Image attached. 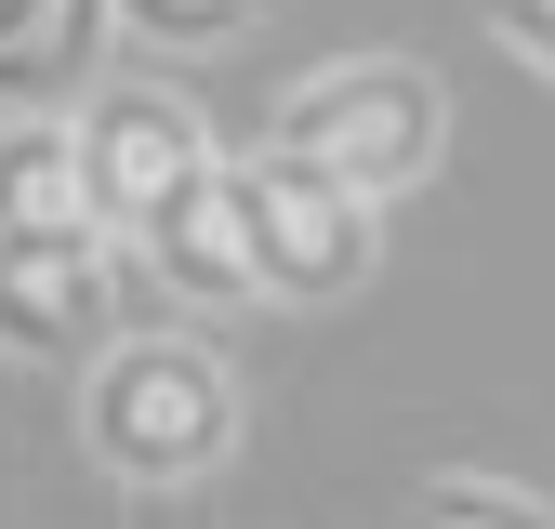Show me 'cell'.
<instances>
[{"label":"cell","instance_id":"obj_1","mask_svg":"<svg viewBox=\"0 0 555 529\" xmlns=\"http://www.w3.org/2000/svg\"><path fill=\"white\" fill-rule=\"evenodd\" d=\"M542 27H555V14H542Z\"/></svg>","mask_w":555,"mask_h":529}]
</instances>
